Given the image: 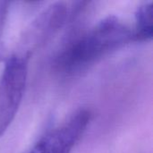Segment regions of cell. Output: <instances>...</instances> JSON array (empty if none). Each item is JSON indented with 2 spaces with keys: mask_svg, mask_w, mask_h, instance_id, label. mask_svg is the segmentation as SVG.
Returning a JSON list of instances; mask_svg holds the SVG:
<instances>
[{
  "mask_svg": "<svg viewBox=\"0 0 153 153\" xmlns=\"http://www.w3.org/2000/svg\"><path fill=\"white\" fill-rule=\"evenodd\" d=\"M91 119L86 108L75 111L66 121L43 135L27 153H71Z\"/></svg>",
  "mask_w": 153,
  "mask_h": 153,
  "instance_id": "3957f363",
  "label": "cell"
},
{
  "mask_svg": "<svg viewBox=\"0 0 153 153\" xmlns=\"http://www.w3.org/2000/svg\"><path fill=\"white\" fill-rule=\"evenodd\" d=\"M133 40L148 41L152 39V2L142 4L135 13V27L132 30Z\"/></svg>",
  "mask_w": 153,
  "mask_h": 153,
  "instance_id": "5b68a950",
  "label": "cell"
},
{
  "mask_svg": "<svg viewBox=\"0 0 153 153\" xmlns=\"http://www.w3.org/2000/svg\"><path fill=\"white\" fill-rule=\"evenodd\" d=\"M67 16L68 8L65 3L56 2L50 4L24 31L21 40L22 51L15 54L30 59V53L52 37L64 25Z\"/></svg>",
  "mask_w": 153,
  "mask_h": 153,
  "instance_id": "277c9868",
  "label": "cell"
},
{
  "mask_svg": "<svg viewBox=\"0 0 153 153\" xmlns=\"http://www.w3.org/2000/svg\"><path fill=\"white\" fill-rule=\"evenodd\" d=\"M29 58L13 54L4 64L0 76V137L15 118L24 95Z\"/></svg>",
  "mask_w": 153,
  "mask_h": 153,
  "instance_id": "7a4b0ae2",
  "label": "cell"
},
{
  "mask_svg": "<svg viewBox=\"0 0 153 153\" xmlns=\"http://www.w3.org/2000/svg\"><path fill=\"white\" fill-rule=\"evenodd\" d=\"M131 40L132 30L118 18L108 16L69 42L56 57L54 67L63 75L80 74Z\"/></svg>",
  "mask_w": 153,
  "mask_h": 153,
  "instance_id": "6da1fadb",
  "label": "cell"
}]
</instances>
